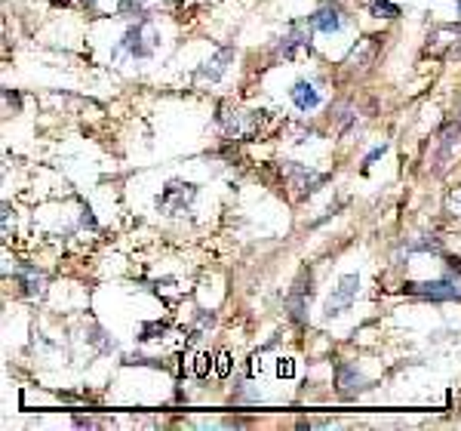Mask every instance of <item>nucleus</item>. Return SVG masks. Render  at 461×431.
I'll list each match as a JSON object with an SVG mask.
<instances>
[{"instance_id": "obj_8", "label": "nucleus", "mask_w": 461, "mask_h": 431, "mask_svg": "<svg viewBox=\"0 0 461 431\" xmlns=\"http://www.w3.org/2000/svg\"><path fill=\"white\" fill-rule=\"evenodd\" d=\"M458 136H461V123H449L446 130L440 133V151H437V173H443L446 163H449L452 151L458 145Z\"/></svg>"}, {"instance_id": "obj_21", "label": "nucleus", "mask_w": 461, "mask_h": 431, "mask_svg": "<svg viewBox=\"0 0 461 431\" xmlns=\"http://www.w3.org/2000/svg\"><path fill=\"white\" fill-rule=\"evenodd\" d=\"M449 210L452 213H461V185L449 195Z\"/></svg>"}, {"instance_id": "obj_23", "label": "nucleus", "mask_w": 461, "mask_h": 431, "mask_svg": "<svg viewBox=\"0 0 461 431\" xmlns=\"http://www.w3.org/2000/svg\"><path fill=\"white\" fill-rule=\"evenodd\" d=\"M458 13H461V3H458Z\"/></svg>"}, {"instance_id": "obj_17", "label": "nucleus", "mask_w": 461, "mask_h": 431, "mask_svg": "<svg viewBox=\"0 0 461 431\" xmlns=\"http://www.w3.org/2000/svg\"><path fill=\"white\" fill-rule=\"evenodd\" d=\"M210 370H215V361L206 351H200L197 358H194V376L197 379H206V376H210Z\"/></svg>"}, {"instance_id": "obj_18", "label": "nucleus", "mask_w": 461, "mask_h": 431, "mask_svg": "<svg viewBox=\"0 0 461 431\" xmlns=\"http://www.w3.org/2000/svg\"><path fill=\"white\" fill-rule=\"evenodd\" d=\"M148 3H154V0H120V13H136V16L145 19Z\"/></svg>"}, {"instance_id": "obj_19", "label": "nucleus", "mask_w": 461, "mask_h": 431, "mask_svg": "<svg viewBox=\"0 0 461 431\" xmlns=\"http://www.w3.org/2000/svg\"><path fill=\"white\" fill-rule=\"evenodd\" d=\"M215 376H219V379H228L230 376V354L228 351L215 354Z\"/></svg>"}, {"instance_id": "obj_4", "label": "nucleus", "mask_w": 461, "mask_h": 431, "mask_svg": "<svg viewBox=\"0 0 461 431\" xmlns=\"http://www.w3.org/2000/svg\"><path fill=\"white\" fill-rule=\"evenodd\" d=\"M215 121H219V126L228 133V136H234V139H249L252 133L258 130V121H262V117H258L256 111H237V108L230 111L228 105H221Z\"/></svg>"}, {"instance_id": "obj_20", "label": "nucleus", "mask_w": 461, "mask_h": 431, "mask_svg": "<svg viewBox=\"0 0 461 431\" xmlns=\"http://www.w3.org/2000/svg\"><path fill=\"white\" fill-rule=\"evenodd\" d=\"M277 376H280V379H292V376H295V361H292V358H283V361H280V363H277Z\"/></svg>"}, {"instance_id": "obj_15", "label": "nucleus", "mask_w": 461, "mask_h": 431, "mask_svg": "<svg viewBox=\"0 0 461 431\" xmlns=\"http://www.w3.org/2000/svg\"><path fill=\"white\" fill-rule=\"evenodd\" d=\"M406 250H409V252H440L443 243H440V237L419 234V237H412V241L406 243Z\"/></svg>"}, {"instance_id": "obj_14", "label": "nucleus", "mask_w": 461, "mask_h": 431, "mask_svg": "<svg viewBox=\"0 0 461 431\" xmlns=\"http://www.w3.org/2000/svg\"><path fill=\"white\" fill-rule=\"evenodd\" d=\"M16 280H19L22 287H25V293H28V296H34V293H40V289H43V274H40V271H34V269H28V265L16 274Z\"/></svg>"}, {"instance_id": "obj_9", "label": "nucleus", "mask_w": 461, "mask_h": 431, "mask_svg": "<svg viewBox=\"0 0 461 431\" xmlns=\"http://www.w3.org/2000/svg\"><path fill=\"white\" fill-rule=\"evenodd\" d=\"M311 28H314V31H323V34L338 31V28H341L338 6H323V10H317L314 16H311Z\"/></svg>"}, {"instance_id": "obj_16", "label": "nucleus", "mask_w": 461, "mask_h": 431, "mask_svg": "<svg viewBox=\"0 0 461 431\" xmlns=\"http://www.w3.org/2000/svg\"><path fill=\"white\" fill-rule=\"evenodd\" d=\"M373 16H378V19H397L400 16V6L391 3V0H373Z\"/></svg>"}, {"instance_id": "obj_10", "label": "nucleus", "mask_w": 461, "mask_h": 431, "mask_svg": "<svg viewBox=\"0 0 461 431\" xmlns=\"http://www.w3.org/2000/svg\"><path fill=\"white\" fill-rule=\"evenodd\" d=\"M230 59H234V50H230V47H221L219 53H215V56L210 59V62H206L203 68L197 71V77H203V80H206V77H210V80H219L221 74H225V68H228Z\"/></svg>"}, {"instance_id": "obj_1", "label": "nucleus", "mask_w": 461, "mask_h": 431, "mask_svg": "<svg viewBox=\"0 0 461 431\" xmlns=\"http://www.w3.org/2000/svg\"><path fill=\"white\" fill-rule=\"evenodd\" d=\"M157 47H160V34H157V28H154L148 19L136 22V25H132L130 31L123 34V40H120V50H126L132 59H151Z\"/></svg>"}, {"instance_id": "obj_2", "label": "nucleus", "mask_w": 461, "mask_h": 431, "mask_svg": "<svg viewBox=\"0 0 461 431\" xmlns=\"http://www.w3.org/2000/svg\"><path fill=\"white\" fill-rule=\"evenodd\" d=\"M406 293L425 296V299L434 302L461 299V274L452 271V278H440V280H412V284H406Z\"/></svg>"}, {"instance_id": "obj_5", "label": "nucleus", "mask_w": 461, "mask_h": 431, "mask_svg": "<svg viewBox=\"0 0 461 431\" xmlns=\"http://www.w3.org/2000/svg\"><path fill=\"white\" fill-rule=\"evenodd\" d=\"M357 289H360V278H357V274H345V278L338 280V287L332 289V296L326 299L323 317H338V315H345V311L351 308V302L357 299Z\"/></svg>"}, {"instance_id": "obj_13", "label": "nucleus", "mask_w": 461, "mask_h": 431, "mask_svg": "<svg viewBox=\"0 0 461 431\" xmlns=\"http://www.w3.org/2000/svg\"><path fill=\"white\" fill-rule=\"evenodd\" d=\"M363 388V376L357 373V367L351 363H338V391L341 395H354Z\"/></svg>"}, {"instance_id": "obj_12", "label": "nucleus", "mask_w": 461, "mask_h": 431, "mask_svg": "<svg viewBox=\"0 0 461 431\" xmlns=\"http://www.w3.org/2000/svg\"><path fill=\"white\" fill-rule=\"evenodd\" d=\"M286 173H289V179H292L295 188H304V191H317V185L323 182V176L311 173V169L299 167V163H289V167H286Z\"/></svg>"}, {"instance_id": "obj_11", "label": "nucleus", "mask_w": 461, "mask_h": 431, "mask_svg": "<svg viewBox=\"0 0 461 431\" xmlns=\"http://www.w3.org/2000/svg\"><path fill=\"white\" fill-rule=\"evenodd\" d=\"M292 102L299 105L302 111H314L320 105V93L314 90V84L311 80H295L292 86Z\"/></svg>"}, {"instance_id": "obj_7", "label": "nucleus", "mask_w": 461, "mask_h": 431, "mask_svg": "<svg viewBox=\"0 0 461 431\" xmlns=\"http://www.w3.org/2000/svg\"><path fill=\"white\" fill-rule=\"evenodd\" d=\"M302 50H308V53H311V31L304 25H292V31H289L283 40H280V56H283V59H295Z\"/></svg>"}, {"instance_id": "obj_3", "label": "nucleus", "mask_w": 461, "mask_h": 431, "mask_svg": "<svg viewBox=\"0 0 461 431\" xmlns=\"http://www.w3.org/2000/svg\"><path fill=\"white\" fill-rule=\"evenodd\" d=\"M194 197H197V185L173 179V182H166V188L160 191L157 210L166 213V216H182V213H188V206L194 204Z\"/></svg>"}, {"instance_id": "obj_6", "label": "nucleus", "mask_w": 461, "mask_h": 431, "mask_svg": "<svg viewBox=\"0 0 461 431\" xmlns=\"http://www.w3.org/2000/svg\"><path fill=\"white\" fill-rule=\"evenodd\" d=\"M308 299H311V271H302V278L295 280L292 293L286 296L289 317H292L295 324H304V311H308Z\"/></svg>"}, {"instance_id": "obj_22", "label": "nucleus", "mask_w": 461, "mask_h": 431, "mask_svg": "<svg viewBox=\"0 0 461 431\" xmlns=\"http://www.w3.org/2000/svg\"><path fill=\"white\" fill-rule=\"evenodd\" d=\"M384 151H388V145H382V148H375V151H373V154H369V158H366V167H369V163H375V160H378V158H382V154H384Z\"/></svg>"}]
</instances>
